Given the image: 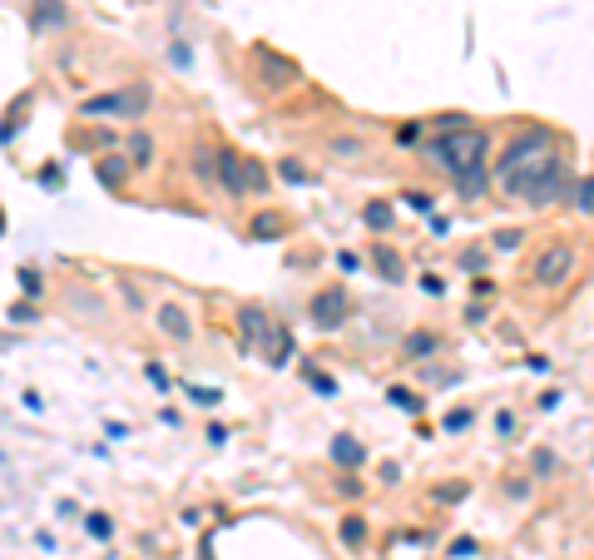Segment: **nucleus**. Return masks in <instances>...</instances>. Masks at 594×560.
I'll return each mask as SVG.
<instances>
[{
    "mask_svg": "<svg viewBox=\"0 0 594 560\" xmlns=\"http://www.w3.org/2000/svg\"><path fill=\"white\" fill-rule=\"evenodd\" d=\"M357 149H362V144H357V139H332V154H347V159H352V154H357Z\"/></svg>",
    "mask_w": 594,
    "mask_h": 560,
    "instance_id": "473e14b6",
    "label": "nucleus"
},
{
    "mask_svg": "<svg viewBox=\"0 0 594 560\" xmlns=\"http://www.w3.org/2000/svg\"><path fill=\"white\" fill-rule=\"evenodd\" d=\"M149 110V85H129V90H119V95H90L80 114H144Z\"/></svg>",
    "mask_w": 594,
    "mask_h": 560,
    "instance_id": "39448f33",
    "label": "nucleus"
},
{
    "mask_svg": "<svg viewBox=\"0 0 594 560\" xmlns=\"http://www.w3.org/2000/svg\"><path fill=\"white\" fill-rule=\"evenodd\" d=\"M580 268V248L570 238H550L535 248V263H530V283L535 288H565Z\"/></svg>",
    "mask_w": 594,
    "mask_h": 560,
    "instance_id": "20e7f679",
    "label": "nucleus"
},
{
    "mask_svg": "<svg viewBox=\"0 0 594 560\" xmlns=\"http://www.w3.org/2000/svg\"><path fill=\"white\" fill-rule=\"evenodd\" d=\"M258 233H283V219H273V214H263V219L253 224V238H258Z\"/></svg>",
    "mask_w": 594,
    "mask_h": 560,
    "instance_id": "bb28decb",
    "label": "nucleus"
},
{
    "mask_svg": "<svg viewBox=\"0 0 594 560\" xmlns=\"http://www.w3.org/2000/svg\"><path fill=\"white\" fill-rule=\"evenodd\" d=\"M565 184H570V164H565V154H545V159H540V164H530L525 174L505 179L500 189H505L510 199L530 204V209H550V204L565 194Z\"/></svg>",
    "mask_w": 594,
    "mask_h": 560,
    "instance_id": "f03ea898",
    "label": "nucleus"
},
{
    "mask_svg": "<svg viewBox=\"0 0 594 560\" xmlns=\"http://www.w3.org/2000/svg\"><path fill=\"white\" fill-rule=\"evenodd\" d=\"M332 461H342V466H362V461H367V451L357 447V437H347V432H342V437L332 442Z\"/></svg>",
    "mask_w": 594,
    "mask_h": 560,
    "instance_id": "ddd939ff",
    "label": "nucleus"
},
{
    "mask_svg": "<svg viewBox=\"0 0 594 560\" xmlns=\"http://www.w3.org/2000/svg\"><path fill=\"white\" fill-rule=\"evenodd\" d=\"M372 263H377V273H382L387 283H406V268H401V258H396L392 248H377V253H372Z\"/></svg>",
    "mask_w": 594,
    "mask_h": 560,
    "instance_id": "f8f14e48",
    "label": "nucleus"
},
{
    "mask_svg": "<svg viewBox=\"0 0 594 560\" xmlns=\"http://www.w3.org/2000/svg\"><path fill=\"white\" fill-rule=\"evenodd\" d=\"M461 496H466V481H456V486H441V491H436V501H461Z\"/></svg>",
    "mask_w": 594,
    "mask_h": 560,
    "instance_id": "c756f323",
    "label": "nucleus"
},
{
    "mask_svg": "<svg viewBox=\"0 0 594 560\" xmlns=\"http://www.w3.org/2000/svg\"><path fill=\"white\" fill-rule=\"evenodd\" d=\"M238 323H243V337H248V342H258V347H263L268 337H278V328L268 323V313H263V308H238Z\"/></svg>",
    "mask_w": 594,
    "mask_h": 560,
    "instance_id": "9d476101",
    "label": "nucleus"
},
{
    "mask_svg": "<svg viewBox=\"0 0 594 560\" xmlns=\"http://www.w3.org/2000/svg\"><path fill=\"white\" fill-rule=\"evenodd\" d=\"M392 402L401 407V412H421V397H411L406 387H392Z\"/></svg>",
    "mask_w": 594,
    "mask_h": 560,
    "instance_id": "b1692460",
    "label": "nucleus"
},
{
    "mask_svg": "<svg viewBox=\"0 0 594 560\" xmlns=\"http://www.w3.org/2000/svg\"><path fill=\"white\" fill-rule=\"evenodd\" d=\"M65 0H35V10H30V20H35V30H45V25H65Z\"/></svg>",
    "mask_w": 594,
    "mask_h": 560,
    "instance_id": "9b49d317",
    "label": "nucleus"
},
{
    "mask_svg": "<svg viewBox=\"0 0 594 560\" xmlns=\"http://www.w3.org/2000/svg\"><path fill=\"white\" fill-rule=\"evenodd\" d=\"M520 243H525V228H500L491 238V248H500V253H515Z\"/></svg>",
    "mask_w": 594,
    "mask_h": 560,
    "instance_id": "a211bd4d",
    "label": "nucleus"
},
{
    "mask_svg": "<svg viewBox=\"0 0 594 560\" xmlns=\"http://www.w3.org/2000/svg\"><path fill=\"white\" fill-rule=\"evenodd\" d=\"M20 288H25V298H40V288H45V283H40V273H35V268H25V273H20Z\"/></svg>",
    "mask_w": 594,
    "mask_h": 560,
    "instance_id": "a878e982",
    "label": "nucleus"
},
{
    "mask_svg": "<svg viewBox=\"0 0 594 560\" xmlns=\"http://www.w3.org/2000/svg\"><path fill=\"white\" fill-rule=\"evenodd\" d=\"M253 70H263V85L268 90H288L302 80V70H297L293 60H283L278 50H268V45H253Z\"/></svg>",
    "mask_w": 594,
    "mask_h": 560,
    "instance_id": "423d86ee",
    "label": "nucleus"
},
{
    "mask_svg": "<svg viewBox=\"0 0 594 560\" xmlns=\"http://www.w3.org/2000/svg\"><path fill=\"white\" fill-rule=\"evenodd\" d=\"M436 352V337L421 333V337H406V357H431Z\"/></svg>",
    "mask_w": 594,
    "mask_h": 560,
    "instance_id": "aec40b11",
    "label": "nucleus"
},
{
    "mask_svg": "<svg viewBox=\"0 0 594 560\" xmlns=\"http://www.w3.org/2000/svg\"><path fill=\"white\" fill-rule=\"evenodd\" d=\"M342 541L347 546H362L367 541V516H342Z\"/></svg>",
    "mask_w": 594,
    "mask_h": 560,
    "instance_id": "2eb2a0df",
    "label": "nucleus"
},
{
    "mask_svg": "<svg viewBox=\"0 0 594 560\" xmlns=\"http://www.w3.org/2000/svg\"><path fill=\"white\" fill-rule=\"evenodd\" d=\"M129 144H134V159H139V164H144V159H149V134H134V139H129Z\"/></svg>",
    "mask_w": 594,
    "mask_h": 560,
    "instance_id": "2f4dec72",
    "label": "nucleus"
},
{
    "mask_svg": "<svg viewBox=\"0 0 594 560\" xmlns=\"http://www.w3.org/2000/svg\"><path fill=\"white\" fill-rule=\"evenodd\" d=\"M243 184H248V189H258V194H263V189H268V169H263V164H258V159H243Z\"/></svg>",
    "mask_w": 594,
    "mask_h": 560,
    "instance_id": "f3484780",
    "label": "nucleus"
},
{
    "mask_svg": "<svg viewBox=\"0 0 594 560\" xmlns=\"http://www.w3.org/2000/svg\"><path fill=\"white\" fill-rule=\"evenodd\" d=\"M179 387H184V392H189V397H194L198 407H218V402H223V397H218V392H213V387H194V382H179Z\"/></svg>",
    "mask_w": 594,
    "mask_h": 560,
    "instance_id": "412c9836",
    "label": "nucleus"
},
{
    "mask_svg": "<svg viewBox=\"0 0 594 560\" xmlns=\"http://www.w3.org/2000/svg\"><path fill=\"white\" fill-rule=\"evenodd\" d=\"M85 531H90L95 541H109V531H114V526H109V516H85Z\"/></svg>",
    "mask_w": 594,
    "mask_h": 560,
    "instance_id": "4be33fe9",
    "label": "nucleus"
},
{
    "mask_svg": "<svg viewBox=\"0 0 594 560\" xmlns=\"http://www.w3.org/2000/svg\"><path fill=\"white\" fill-rule=\"evenodd\" d=\"M401 204H406V209H416V214H431V194H421V189L401 194Z\"/></svg>",
    "mask_w": 594,
    "mask_h": 560,
    "instance_id": "5701e85b",
    "label": "nucleus"
},
{
    "mask_svg": "<svg viewBox=\"0 0 594 560\" xmlns=\"http://www.w3.org/2000/svg\"><path fill=\"white\" fill-rule=\"evenodd\" d=\"M159 333L174 337V342H189V337H194V323H189V313H184L179 303H164V308H159Z\"/></svg>",
    "mask_w": 594,
    "mask_h": 560,
    "instance_id": "6e6552de",
    "label": "nucleus"
},
{
    "mask_svg": "<svg viewBox=\"0 0 594 560\" xmlns=\"http://www.w3.org/2000/svg\"><path fill=\"white\" fill-rule=\"evenodd\" d=\"M362 219H367V224H372V228H387V224H392V209H387L382 199H372V204L362 209Z\"/></svg>",
    "mask_w": 594,
    "mask_h": 560,
    "instance_id": "6ab92c4d",
    "label": "nucleus"
},
{
    "mask_svg": "<svg viewBox=\"0 0 594 560\" xmlns=\"http://www.w3.org/2000/svg\"><path fill=\"white\" fill-rule=\"evenodd\" d=\"M95 174L104 179V184H109V189H119V184H124V159H99Z\"/></svg>",
    "mask_w": 594,
    "mask_h": 560,
    "instance_id": "dca6fc26",
    "label": "nucleus"
},
{
    "mask_svg": "<svg viewBox=\"0 0 594 560\" xmlns=\"http://www.w3.org/2000/svg\"><path fill=\"white\" fill-rule=\"evenodd\" d=\"M278 174H283L288 184H307V169H302L297 159H283V169H278Z\"/></svg>",
    "mask_w": 594,
    "mask_h": 560,
    "instance_id": "393cba45",
    "label": "nucleus"
},
{
    "mask_svg": "<svg viewBox=\"0 0 594 560\" xmlns=\"http://www.w3.org/2000/svg\"><path fill=\"white\" fill-rule=\"evenodd\" d=\"M307 382H312V387H317V392H327V397H332V392H337V382H332V377H322V372H307Z\"/></svg>",
    "mask_w": 594,
    "mask_h": 560,
    "instance_id": "c85d7f7f",
    "label": "nucleus"
},
{
    "mask_svg": "<svg viewBox=\"0 0 594 560\" xmlns=\"http://www.w3.org/2000/svg\"><path fill=\"white\" fill-rule=\"evenodd\" d=\"M307 313H312V323H317V328H337V323L347 318V288H342V283H327V288L312 298V308H307Z\"/></svg>",
    "mask_w": 594,
    "mask_h": 560,
    "instance_id": "0eeeda50",
    "label": "nucleus"
},
{
    "mask_svg": "<svg viewBox=\"0 0 594 560\" xmlns=\"http://www.w3.org/2000/svg\"><path fill=\"white\" fill-rule=\"evenodd\" d=\"M421 288H426V293H431V298H436V293H441V288H446V283H441V278H436V273H426V278H421Z\"/></svg>",
    "mask_w": 594,
    "mask_h": 560,
    "instance_id": "72a5a7b5",
    "label": "nucleus"
},
{
    "mask_svg": "<svg viewBox=\"0 0 594 560\" xmlns=\"http://www.w3.org/2000/svg\"><path fill=\"white\" fill-rule=\"evenodd\" d=\"M570 204H575L580 214H594V174H585L580 184H570Z\"/></svg>",
    "mask_w": 594,
    "mask_h": 560,
    "instance_id": "4468645a",
    "label": "nucleus"
},
{
    "mask_svg": "<svg viewBox=\"0 0 594 560\" xmlns=\"http://www.w3.org/2000/svg\"><path fill=\"white\" fill-rule=\"evenodd\" d=\"M426 154H431V164H436L466 199L486 194V184H491V134H486V129H476V124L441 129V134L426 144Z\"/></svg>",
    "mask_w": 594,
    "mask_h": 560,
    "instance_id": "f257e3e1",
    "label": "nucleus"
},
{
    "mask_svg": "<svg viewBox=\"0 0 594 560\" xmlns=\"http://www.w3.org/2000/svg\"><path fill=\"white\" fill-rule=\"evenodd\" d=\"M545 154H555V129H550V124H525V129H515V134L500 144V154H495V164H491L495 184L525 174V169L540 164Z\"/></svg>",
    "mask_w": 594,
    "mask_h": 560,
    "instance_id": "7ed1b4c3",
    "label": "nucleus"
},
{
    "mask_svg": "<svg viewBox=\"0 0 594 560\" xmlns=\"http://www.w3.org/2000/svg\"><path fill=\"white\" fill-rule=\"evenodd\" d=\"M0 228H5V219H0Z\"/></svg>",
    "mask_w": 594,
    "mask_h": 560,
    "instance_id": "f704fd0d",
    "label": "nucleus"
},
{
    "mask_svg": "<svg viewBox=\"0 0 594 560\" xmlns=\"http://www.w3.org/2000/svg\"><path fill=\"white\" fill-rule=\"evenodd\" d=\"M218 179H223V189H228L233 199L248 194V184H243V159H238L233 149H218Z\"/></svg>",
    "mask_w": 594,
    "mask_h": 560,
    "instance_id": "1a4fd4ad",
    "label": "nucleus"
},
{
    "mask_svg": "<svg viewBox=\"0 0 594 560\" xmlns=\"http://www.w3.org/2000/svg\"><path fill=\"white\" fill-rule=\"evenodd\" d=\"M461 427H471V412L461 407V412H446V432H461Z\"/></svg>",
    "mask_w": 594,
    "mask_h": 560,
    "instance_id": "cd10ccee",
    "label": "nucleus"
},
{
    "mask_svg": "<svg viewBox=\"0 0 594 560\" xmlns=\"http://www.w3.org/2000/svg\"><path fill=\"white\" fill-rule=\"evenodd\" d=\"M396 139H401V144H416V139H421V124H401Z\"/></svg>",
    "mask_w": 594,
    "mask_h": 560,
    "instance_id": "7c9ffc66",
    "label": "nucleus"
}]
</instances>
